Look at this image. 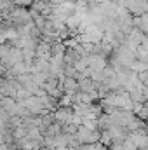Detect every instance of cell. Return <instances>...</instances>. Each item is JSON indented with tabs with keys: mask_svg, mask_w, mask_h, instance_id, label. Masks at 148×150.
I'll return each mask as SVG.
<instances>
[{
	"mask_svg": "<svg viewBox=\"0 0 148 150\" xmlns=\"http://www.w3.org/2000/svg\"><path fill=\"white\" fill-rule=\"evenodd\" d=\"M141 45H143V47L148 51V35H145V38H143V44H141Z\"/></svg>",
	"mask_w": 148,
	"mask_h": 150,
	"instance_id": "9",
	"label": "cell"
},
{
	"mask_svg": "<svg viewBox=\"0 0 148 150\" xmlns=\"http://www.w3.org/2000/svg\"><path fill=\"white\" fill-rule=\"evenodd\" d=\"M106 149H108V147H106V145H103L101 142H96V143L92 145V150H106Z\"/></svg>",
	"mask_w": 148,
	"mask_h": 150,
	"instance_id": "8",
	"label": "cell"
},
{
	"mask_svg": "<svg viewBox=\"0 0 148 150\" xmlns=\"http://www.w3.org/2000/svg\"><path fill=\"white\" fill-rule=\"evenodd\" d=\"M147 150H148V149H147Z\"/></svg>",
	"mask_w": 148,
	"mask_h": 150,
	"instance_id": "13",
	"label": "cell"
},
{
	"mask_svg": "<svg viewBox=\"0 0 148 150\" xmlns=\"http://www.w3.org/2000/svg\"><path fill=\"white\" fill-rule=\"evenodd\" d=\"M106 150H111V149H110V147H108V149H106Z\"/></svg>",
	"mask_w": 148,
	"mask_h": 150,
	"instance_id": "12",
	"label": "cell"
},
{
	"mask_svg": "<svg viewBox=\"0 0 148 150\" xmlns=\"http://www.w3.org/2000/svg\"><path fill=\"white\" fill-rule=\"evenodd\" d=\"M72 117H73V108L72 107H58L54 110V119L63 126L72 122Z\"/></svg>",
	"mask_w": 148,
	"mask_h": 150,
	"instance_id": "1",
	"label": "cell"
},
{
	"mask_svg": "<svg viewBox=\"0 0 148 150\" xmlns=\"http://www.w3.org/2000/svg\"><path fill=\"white\" fill-rule=\"evenodd\" d=\"M110 124H111L110 122V113H101V115L98 117V127H99V131L106 129Z\"/></svg>",
	"mask_w": 148,
	"mask_h": 150,
	"instance_id": "3",
	"label": "cell"
},
{
	"mask_svg": "<svg viewBox=\"0 0 148 150\" xmlns=\"http://www.w3.org/2000/svg\"><path fill=\"white\" fill-rule=\"evenodd\" d=\"M12 2H14V5H19V7H28L33 4V0H12Z\"/></svg>",
	"mask_w": 148,
	"mask_h": 150,
	"instance_id": "7",
	"label": "cell"
},
{
	"mask_svg": "<svg viewBox=\"0 0 148 150\" xmlns=\"http://www.w3.org/2000/svg\"><path fill=\"white\" fill-rule=\"evenodd\" d=\"M124 150H138V145L134 143V140H132L131 136H127V138L124 140Z\"/></svg>",
	"mask_w": 148,
	"mask_h": 150,
	"instance_id": "4",
	"label": "cell"
},
{
	"mask_svg": "<svg viewBox=\"0 0 148 150\" xmlns=\"http://www.w3.org/2000/svg\"><path fill=\"white\" fill-rule=\"evenodd\" d=\"M136 115H138L141 120H147V119H148V107H145V105H143V107L138 110V113H136Z\"/></svg>",
	"mask_w": 148,
	"mask_h": 150,
	"instance_id": "6",
	"label": "cell"
},
{
	"mask_svg": "<svg viewBox=\"0 0 148 150\" xmlns=\"http://www.w3.org/2000/svg\"><path fill=\"white\" fill-rule=\"evenodd\" d=\"M127 11L132 16H143V14H147L148 12V0H134L127 7Z\"/></svg>",
	"mask_w": 148,
	"mask_h": 150,
	"instance_id": "2",
	"label": "cell"
},
{
	"mask_svg": "<svg viewBox=\"0 0 148 150\" xmlns=\"http://www.w3.org/2000/svg\"><path fill=\"white\" fill-rule=\"evenodd\" d=\"M138 79H140V82H141L145 87H148V70H145V72H140V74H138Z\"/></svg>",
	"mask_w": 148,
	"mask_h": 150,
	"instance_id": "5",
	"label": "cell"
},
{
	"mask_svg": "<svg viewBox=\"0 0 148 150\" xmlns=\"http://www.w3.org/2000/svg\"><path fill=\"white\" fill-rule=\"evenodd\" d=\"M61 2H72V4H75L77 0H61Z\"/></svg>",
	"mask_w": 148,
	"mask_h": 150,
	"instance_id": "10",
	"label": "cell"
},
{
	"mask_svg": "<svg viewBox=\"0 0 148 150\" xmlns=\"http://www.w3.org/2000/svg\"><path fill=\"white\" fill-rule=\"evenodd\" d=\"M145 122H147V127H148V119H147V120H145Z\"/></svg>",
	"mask_w": 148,
	"mask_h": 150,
	"instance_id": "11",
	"label": "cell"
}]
</instances>
